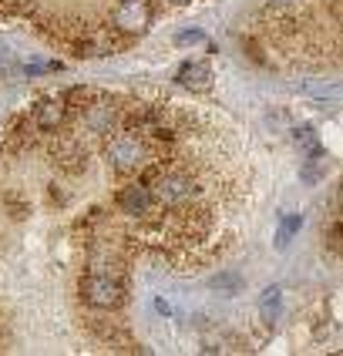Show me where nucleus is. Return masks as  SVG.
<instances>
[{"label": "nucleus", "instance_id": "nucleus-4", "mask_svg": "<svg viewBox=\"0 0 343 356\" xmlns=\"http://www.w3.org/2000/svg\"><path fill=\"white\" fill-rule=\"evenodd\" d=\"M81 299L91 306V309H118L125 306V279L115 276H101V273H88L81 279Z\"/></svg>", "mask_w": 343, "mask_h": 356}, {"label": "nucleus", "instance_id": "nucleus-18", "mask_svg": "<svg viewBox=\"0 0 343 356\" xmlns=\"http://www.w3.org/2000/svg\"><path fill=\"white\" fill-rule=\"evenodd\" d=\"M0 74H7V51H0Z\"/></svg>", "mask_w": 343, "mask_h": 356}, {"label": "nucleus", "instance_id": "nucleus-12", "mask_svg": "<svg viewBox=\"0 0 343 356\" xmlns=\"http://www.w3.org/2000/svg\"><path fill=\"white\" fill-rule=\"evenodd\" d=\"M280 313H282V289L280 286H269L260 296V316H262V323L273 326V323L280 319Z\"/></svg>", "mask_w": 343, "mask_h": 356}, {"label": "nucleus", "instance_id": "nucleus-15", "mask_svg": "<svg viewBox=\"0 0 343 356\" xmlns=\"http://www.w3.org/2000/svg\"><path fill=\"white\" fill-rule=\"evenodd\" d=\"M293 141H296V148H300L303 155H310L313 148H320V138H317L313 124H303V128H293Z\"/></svg>", "mask_w": 343, "mask_h": 356}, {"label": "nucleus", "instance_id": "nucleus-5", "mask_svg": "<svg viewBox=\"0 0 343 356\" xmlns=\"http://www.w3.org/2000/svg\"><path fill=\"white\" fill-rule=\"evenodd\" d=\"M118 118H121L118 104L108 98V95H91L88 104H81V121H84L88 131H95V135H111Z\"/></svg>", "mask_w": 343, "mask_h": 356}, {"label": "nucleus", "instance_id": "nucleus-3", "mask_svg": "<svg viewBox=\"0 0 343 356\" xmlns=\"http://www.w3.org/2000/svg\"><path fill=\"white\" fill-rule=\"evenodd\" d=\"M104 159L108 165L121 172V175H131V172H141L148 161H152V148L141 135H108L104 141Z\"/></svg>", "mask_w": 343, "mask_h": 356}, {"label": "nucleus", "instance_id": "nucleus-6", "mask_svg": "<svg viewBox=\"0 0 343 356\" xmlns=\"http://www.w3.org/2000/svg\"><path fill=\"white\" fill-rule=\"evenodd\" d=\"M115 202H118V209L128 218H152L159 212V202H155V192H152L148 181H131V185H125L118 195H115Z\"/></svg>", "mask_w": 343, "mask_h": 356}, {"label": "nucleus", "instance_id": "nucleus-7", "mask_svg": "<svg viewBox=\"0 0 343 356\" xmlns=\"http://www.w3.org/2000/svg\"><path fill=\"white\" fill-rule=\"evenodd\" d=\"M31 121H34V128H40V131H58L61 124L67 121V101H64V95L40 98L34 104V111H31Z\"/></svg>", "mask_w": 343, "mask_h": 356}, {"label": "nucleus", "instance_id": "nucleus-2", "mask_svg": "<svg viewBox=\"0 0 343 356\" xmlns=\"http://www.w3.org/2000/svg\"><path fill=\"white\" fill-rule=\"evenodd\" d=\"M141 181H148L152 192H155V202L161 209H172V212L192 209L196 198L202 195L199 178L192 172H185V168H152Z\"/></svg>", "mask_w": 343, "mask_h": 356}, {"label": "nucleus", "instance_id": "nucleus-8", "mask_svg": "<svg viewBox=\"0 0 343 356\" xmlns=\"http://www.w3.org/2000/svg\"><path fill=\"white\" fill-rule=\"evenodd\" d=\"M88 273L125 279V259L115 252V245H95L91 256H88Z\"/></svg>", "mask_w": 343, "mask_h": 356}, {"label": "nucleus", "instance_id": "nucleus-11", "mask_svg": "<svg viewBox=\"0 0 343 356\" xmlns=\"http://www.w3.org/2000/svg\"><path fill=\"white\" fill-rule=\"evenodd\" d=\"M326 172H330V155H326L323 148H313L306 165H303V181H306V185H317Z\"/></svg>", "mask_w": 343, "mask_h": 356}, {"label": "nucleus", "instance_id": "nucleus-10", "mask_svg": "<svg viewBox=\"0 0 343 356\" xmlns=\"http://www.w3.org/2000/svg\"><path fill=\"white\" fill-rule=\"evenodd\" d=\"M58 159H61V165H64L67 172H84V168H88V152H84V145L74 141V138L61 141Z\"/></svg>", "mask_w": 343, "mask_h": 356}, {"label": "nucleus", "instance_id": "nucleus-9", "mask_svg": "<svg viewBox=\"0 0 343 356\" xmlns=\"http://www.w3.org/2000/svg\"><path fill=\"white\" fill-rule=\"evenodd\" d=\"M179 84L182 88H189V91H209L212 88V67L205 64V60H189V64H182L179 71Z\"/></svg>", "mask_w": 343, "mask_h": 356}, {"label": "nucleus", "instance_id": "nucleus-17", "mask_svg": "<svg viewBox=\"0 0 343 356\" xmlns=\"http://www.w3.org/2000/svg\"><path fill=\"white\" fill-rule=\"evenodd\" d=\"M303 0H269V10H276V14H289V10H296Z\"/></svg>", "mask_w": 343, "mask_h": 356}, {"label": "nucleus", "instance_id": "nucleus-16", "mask_svg": "<svg viewBox=\"0 0 343 356\" xmlns=\"http://www.w3.org/2000/svg\"><path fill=\"white\" fill-rule=\"evenodd\" d=\"M179 47H192V44H205V34L202 31H182L179 38H175Z\"/></svg>", "mask_w": 343, "mask_h": 356}, {"label": "nucleus", "instance_id": "nucleus-1", "mask_svg": "<svg viewBox=\"0 0 343 356\" xmlns=\"http://www.w3.org/2000/svg\"><path fill=\"white\" fill-rule=\"evenodd\" d=\"M88 3H95V10H91V27H95L91 54H111L115 51V38L104 34V14H108V7L115 0H0V17L31 20L44 34L67 40L81 54V47L88 40Z\"/></svg>", "mask_w": 343, "mask_h": 356}, {"label": "nucleus", "instance_id": "nucleus-13", "mask_svg": "<svg viewBox=\"0 0 343 356\" xmlns=\"http://www.w3.org/2000/svg\"><path fill=\"white\" fill-rule=\"evenodd\" d=\"M216 293H222V296H239L242 286H246V279L236 273V269H222L219 276H212V282H209Z\"/></svg>", "mask_w": 343, "mask_h": 356}, {"label": "nucleus", "instance_id": "nucleus-14", "mask_svg": "<svg viewBox=\"0 0 343 356\" xmlns=\"http://www.w3.org/2000/svg\"><path fill=\"white\" fill-rule=\"evenodd\" d=\"M303 225L300 216H286L280 222V229H276V249H286L289 242H293V236H296V229Z\"/></svg>", "mask_w": 343, "mask_h": 356}]
</instances>
